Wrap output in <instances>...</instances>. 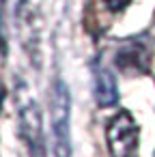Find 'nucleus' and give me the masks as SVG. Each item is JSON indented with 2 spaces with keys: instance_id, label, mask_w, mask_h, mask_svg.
Returning <instances> with one entry per match:
<instances>
[{
  "instance_id": "nucleus-5",
  "label": "nucleus",
  "mask_w": 155,
  "mask_h": 157,
  "mask_svg": "<svg viewBox=\"0 0 155 157\" xmlns=\"http://www.w3.org/2000/svg\"><path fill=\"white\" fill-rule=\"evenodd\" d=\"M95 97H97V103L103 105V108L114 105L118 101L116 80H114V75L106 67H97L95 69Z\"/></svg>"
},
{
  "instance_id": "nucleus-7",
  "label": "nucleus",
  "mask_w": 155,
  "mask_h": 157,
  "mask_svg": "<svg viewBox=\"0 0 155 157\" xmlns=\"http://www.w3.org/2000/svg\"><path fill=\"white\" fill-rule=\"evenodd\" d=\"M2 101H5V88L0 84V110H2Z\"/></svg>"
},
{
  "instance_id": "nucleus-1",
  "label": "nucleus",
  "mask_w": 155,
  "mask_h": 157,
  "mask_svg": "<svg viewBox=\"0 0 155 157\" xmlns=\"http://www.w3.org/2000/svg\"><path fill=\"white\" fill-rule=\"evenodd\" d=\"M71 97L65 82L56 80L52 88V133H54V155L71 157Z\"/></svg>"
},
{
  "instance_id": "nucleus-2",
  "label": "nucleus",
  "mask_w": 155,
  "mask_h": 157,
  "mask_svg": "<svg viewBox=\"0 0 155 157\" xmlns=\"http://www.w3.org/2000/svg\"><path fill=\"white\" fill-rule=\"evenodd\" d=\"M106 142L112 157H138L140 129L134 116L125 110L114 114L106 127Z\"/></svg>"
},
{
  "instance_id": "nucleus-6",
  "label": "nucleus",
  "mask_w": 155,
  "mask_h": 157,
  "mask_svg": "<svg viewBox=\"0 0 155 157\" xmlns=\"http://www.w3.org/2000/svg\"><path fill=\"white\" fill-rule=\"evenodd\" d=\"M103 2H106V7L110 11H123L129 5V0H103Z\"/></svg>"
},
{
  "instance_id": "nucleus-3",
  "label": "nucleus",
  "mask_w": 155,
  "mask_h": 157,
  "mask_svg": "<svg viewBox=\"0 0 155 157\" xmlns=\"http://www.w3.org/2000/svg\"><path fill=\"white\" fill-rule=\"evenodd\" d=\"M20 133L28 148L30 157H45V138L39 105L33 97H26L20 103Z\"/></svg>"
},
{
  "instance_id": "nucleus-4",
  "label": "nucleus",
  "mask_w": 155,
  "mask_h": 157,
  "mask_svg": "<svg viewBox=\"0 0 155 157\" xmlns=\"http://www.w3.org/2000/svg\"><path fill=\"white\" fill-rule=\"evenodd\" d=\"M116 65L123 73H129V75H142L149 71V65H151V52L146 48L144 41L140 39H131V41H125L118 52H116Z\"/></svg>"
}]
</instances>
